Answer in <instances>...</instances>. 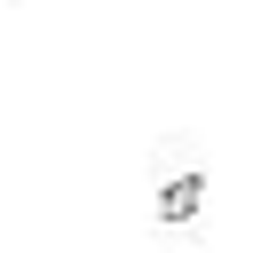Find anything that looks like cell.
I'll return each instance as SVG.
<instances>
[{"instance_id": "obj_1", "label": "cell", "mask_w": 253, "mask_h": 253, "mask_svg": "<svg viewBox=\"0 0 253 253\" xmlns=\"http://www.w3.org/2000/svg\"><path fill=\"white\" fill-rule=\"evenodd\" d=\"M198 206H206V182H198V174H174V182L158 190V221H190Z\"/></svg>"}]
</instances>
